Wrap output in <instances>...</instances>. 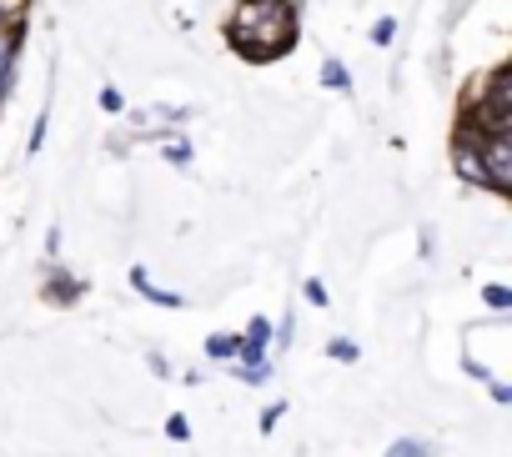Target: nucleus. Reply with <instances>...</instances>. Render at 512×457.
I'll return each mask as SVG.
<instances>
[{
  "instance_id": "nucleus-2",
  "label": "nucleus",
  "mask_w": 512,
  "mask_h": 457,
  "mask_svg": "<svg viewBox=\"0 0 512 457\" xmlns=\"http://www.w3.org/2000/svg\"><path fill=\"white\" fill-rule=\"evenodd\" d=\"M482 146V171H487V191L492 196H512V131H492L477 136Z\"/></svg>"
},
{
  "instance_id": "nucleus-3",
  "label": "nucleus",
  "mask_w": 512,
  "mask_h": 457,
  "mask_svg": "<svg viewBox=\"0 0 512 457\" xmlns=\"http://www.w3.org/2000/svg\"><path fill=\"white\" fill-rule=\"evenodd\" d=\"M21 41H26V26H21V21H0V101H6V96H11V86H16Z\"/></svg>"
},
{
  "instance_id": "nucleus-11",
  "label": "nucleus",
  "mask_w": 512,
  "mask_h": 457,
  "mask_svg": "<svg viewBox=\"0 0 512 457\" xmlns=\"http://www.w3.org/2000/svg\"><path fill=\"white\" fill-rule=\"evenodd\" d=\"M327 357H332V362H357L362 347H357L352 337H332V342H327Z\"/></svg>"
},
{
  "instance_id": "nucleus-16",
  "label": "nucleus",
  "mask_w": 512,
  "mask_h": 457,
  "mask_svg": "<svg viewBox=\"0 0 512 457\" xmlns=\"http://www.w3.org/2000/svg\"><path fill=\"white\" fill-rule=\"evenodd\" d=\"M166 437H171V442H186V437H191V422H186L181 412H176V417H166Z\"/></svg>"
},
{
  "instance_id": "nucleus-9",
  "label": "nucleus",
  "mask_w": 512,
  "mask_h": 457,
  "mask_svg": "<svg viewBox=\"0 0 512 457\" xmlns=\"http://www.w3.org/2000/svg\"><path fill=\"white\" fill-rule=\"evenodd\" d=\"M382 457H437V447H432L427 437H397Z\"/></svg>"
},
{
  "instance_id": "nucleus-17",
  "label": "nucleus",
  "mask_w": 512,
  "mask_h": 457,
  "mask_svg": "<svg viewBox=\"0 0 512 457\" xmlns=\"http://www.w3.org/2000/svg\"><path fill=\"white\" fill-rule=\"evenodd\" d=\"M282 412H287V402H272V407H267L262 417H256V427H262V432H272V427L282 422Z\"/></svg>"
},
{
  "instance_id": "nucleus-13",
  "label": "nucleus",
  "mask_w": 512,
  "mask_h": 457,
  "mask_svg": "<svg viewBox=\"0 0 512 457\" xmlns=\"http://www.w3.org/2000/svg\"><path fill=\"white\" fill-rule=\"evenodd\" d=\"M26 6L31 0H0V21H21L26 26Z\"/></svg>"
},
{
  "instance_id": "nucleus-7",
  "label": "nucleus",
  "mask_w": 512,
  "mask_h": 457,
  "mask_svg": "<svg viewBox=\"0 0 512 457\" xmlns=\"http://www.w3.org/2000/svg\"><path fill=\"white\" fill-rule=\"evenodd\" d=\"M317 81H322L327 91H342V96L352 91V71H347V66L337 61V56H327V61H322V71H317Z\"/></svg>"
},
{
  "instance_id": "nucleus-5",
  "label": "nucleus",
  "mask_w": 512,
  "mask_h": 457,
  "mask_svg": "<svg viewBox=\"0 0 512 457\" xmlns=\"http://www.w3.org/2000/svg\"><path fill=\"white\" fill-rule=\"evenodd\" d=\"M81 292H86V282L71 272H51V282H46V302H56V307H76Z\"/></svg>"
},
{
  "instance_id": "nucleus-14",
  "label": "nucleus",
  "mask_w": 512,
  "mask_h": 457,
  "mask_svg": "<svg viewBox=\"0 0 512 457\" xmlns=\"http://www.w3.org/2000/svg\"><path fill=\"white\" fill-rule=\"evenodd\" d=\"M166 161L186 171V166H191V146H186V141H166Z\"/></svg>"
},
{
  "instance_id": "nucleus-15",
  "label": "nucleus",
  "mask_w": 512,
  "mask_h": 457,
  "mask_svg": "<svg viewBox=\"0 0 512 457\" xmlns=\"http://www.w3.org/2000/svg\"><path fill=\"white\" fill-rule=\"evenodd\" d=\"M101 111H111V116H116V111H126V96H121L116 86H101Z\"/></svg>"
},
{
  "instance_id": "nucleus-8",
  "label": "nucleus",
  "mask_w": 512,
  "mask_h": 457,
  "mask_svg": "<svg viewBox=\"0 0 512 457\" xmlns=\"http://www.w3.org/2000/svg\"><path fill=\"white\" fill-rule=\"evenodd\" d=\"M236 342H241L236 332H211L206 337V362H231L236 357Z\"/></svg>"
},
{
  "instance_id": "nucleus-4",
  "label": "nucleus",
  "mask_w": 512,
  "mask_h": 457,
  "mask_svg": "<svg viewBox=\"0 0 512 457\" xmlns=\"http://www.w3.org/2000/svg\"><path fill=\"white\" fill-rule=\"evenodd\" d=\"M452 166H457V176H462V181H472V186H482V191H487L482 146H477V136H472L467 126H457V136H452Z\"/></svg>"
},
{
  "instance_id": "nucleus-19",
  "label": "nucleus",
  "mask_w": 512,
  "mask_h": 457,
  "mask_svg": "<svg viewBox=\"0 0 512 457\" xmlns=\"http://www.w3.org/2000/svg\"><path fill=\"white\" fill-rule=\"evenodd\" d=\"M487 397H492V402H512V387H507V382H487Z\"/></svg>"
},
{
  "instance_id": "nucleus-18",
  "label": "nucleus",
  "mask_w": 512,
  "mask_h": 457,
  "mask_svg": "<svg viewBox=\"0 0 512 457\" xmlns=\"http://www.w3.org/2000/svg\"><path fill=\"white\" fill-rule=\"evenodd\" d=\"M392 36H397V21H392V16H382V21L372 26V41H377V46H387Z\"/></svg>"
},
{
  "instance_id": "nucleus-6",
  "label": "nucleus",
  "mask_w": 512,
  "mask_h": 457,
  "mask_svg": "<svg viewBox=\"0 0 512 457\" xmlns=\"http://www.w3.org/2000/svg\"><path fill=\"white\" fill-rule=\"evenodd\" d=\"M131 287H136L146 302H156V307H186V297H181V292H166V287H156V282L146 277V267H131Z\"/></svg>"
},
{
  "instance_id": "nucleus-1",
  "label": "nucleus",
  "mask_w": 512,
  "mask_h": 457,
  "mask_svg": "<svg viewBox=\"0 0 512 457\" xmlns=\"http://www.w3.org/2000/svg\"><path fill=\"white\" fill-rule=\"evenodd\" d=\"M226 41L251 66L282 61L302 41V16L292 0H236L226 16Z\"/></svg>"
},
{
  "instance_id": "nucleus-12",
  "label": "nucleus",
  "mask_w": 512,
  "mask_h": 457,
  "mask_svg": "<svg viewBox=\"0 0 512 457\" xmlns=\"http://www.w3.org/2000/svg\"><path fill=\"white\" fill-rule=\"evenodd\" d=\"M302 297H307L312 307H327V302H332V297H327V282H322V277H307V282H302Z\"/></svg>"
},
{
  "instance_id": "nucleus-10",
  "label": "nucleus",
  "mask_w": 512,
  "mask_h": 457,
  "mask_svg": "<svg viewBox=\"0 0 512 457\" xmlns=\"http://www.w3.org/2000/svg\"><path fill=\"white\" fill-rule=\"evenodd\" d=\"M482 302H487L497 317H507V312H512V292H507L502 282H487V287H482Z\"/></svg>"
}]
</instances>
